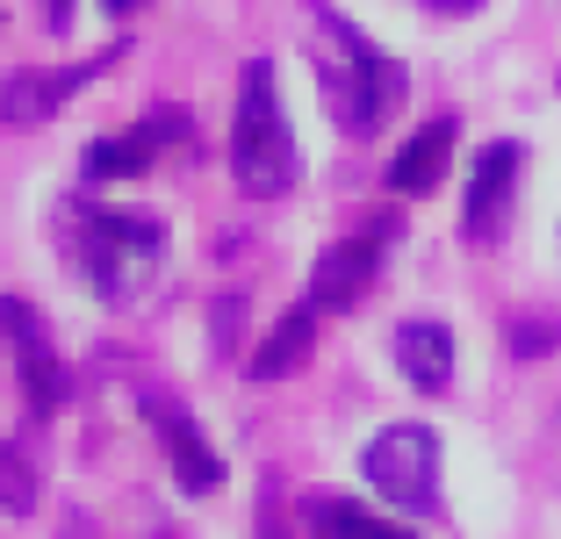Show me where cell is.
Here are the masks:
<instances>
[{"mask_svg":"<svg viewBox=\"0 0 561 539\" xmlns=\"http://www.w3.org/2000/svg\"><path fill=\"white\" fill-rule=\"evenodd\" d=\"M145 0H101V15H137Z\"/></svg>","mask_w":561,"mask_h":539,"instance_id":"obj_19","label":"cell"},{"mask_svg":"<svg viewBox=\"0 0 561 539\" xmlns=\"http://www.w3.org/2000/svg\"><path fill=\"white\" fill-rule=\"evenodd\" d=\"M302 518H310L317 539H417L403 518H375V511L353 504V496H310Z\"/></svg>","mask_w":561,"mask_h":539,"instance_id":"obj_13","label":"cell"},{"mask_svg":"<svg viewBox=\"0 0 561 539\" xmlns=\"http://www.w3.org/2000/svg\"><path fill=\"white\" fill-rule=\"evenodd\" d=\"M518 165H526V145H482L476 151V173H468V195H461V238L468 245H496L504 223H512V202H518Z\"/></svg>","mask_w":561,"mask_h":539,"instance_id":"obj_6","label":"cell"},{"mask_svg":"<svg viewBox=\"0 0 561 539\" xmlns=\"http://www.w3.org/2000/svg\"><path fill=\"white\" fill-rule=\"evenodd\" d=\"M58 238H66V260L87 274V288L101 302H145L151 280L165 266V223L137 209H101V202L72 195L58 202Z\"/></svg>","mask_w":561,"mask_h":539,"instance_id":"obj_1","label":"cell"},{"mask_svg":"<svg viewBox=\"0 0 561 539\" xmlns=\"http://www.w3.org/2000/svg\"><path fill=\"white\" fill-rule=\"evenodd\" d=\"M389 230L397 223H367V230H353V238H339V245L317 252V266H310V310L317 317L324 310H353V302L375 288L381 252H389Z\"/></svg>","mask_w":561,"mask_h":539,"instance_id":"obj_5","label":"cell"},{"mask_svg":"<svg viewBox=\"0 0 561 539\" xmlns=\"http://www.w3.org/2000/svg\"><path fill=\"white\" fill-rule=\"evenodd\" d=\"M310 345H317V310H310V302H296V310H288L274 331H266L260 353H252V381H280V375H296L302 359H310Z\"/></svg>","mask_w":561,"mask_h":539,"instance_id":"obj_14","label":"cell"},{"mask_svg":"<svg viewBox=\"0 0 561 539\" xmlns=\"http://www.w3.org/2000/svg\"><path fill=\"white\" fill-rule=\"evenodd\" d=\"M231 173L245 195H288L302 173L296 159V130H288V108H280V87L274 66L252 58L245 80H238V115H231Z\"/></svg>","mask_w":561,"mask_h":539,"instance_id":"obj_3","label":"cell"},{"mask_svg":"<svg viewBox=\"0 0 561 539\" xmlns=\"http://www.w3.org/2000/svg\"><path fill=\"white\" fill-rule=\"evenodd\" d=\"M145 417H151V432H159L165 460H173V482H181L187 496H209L216 482H224V460H216L209 439H202V425L173 403V395H145Z\"/></svg>","mask_w":561,"mask_h":539,"instance_id":"obj_10","label":"cell"},{"mask_svg":"<svg viewBox=\"0 0 561 539\" xmlns=\"http://www.w3.org/2000/svg\"><path fill=\"white\" fill-rule=\"evenodd\" d=\"M181 130H187V115L159 108V115H145V123H130V130H116V137H94L80 165H87V180H137V173L159 165V151L173 145Z\"/></svg>","mask_w":561,"mask_h":539,"instance_id":"obj_9","label":"cell"},{"mask_svg":"<svg viewBox=\"0 0 561 539\" xmlns=\"http://www.w3.org/2000/svg\"><path fill=\"white\" fill-rule=\"evenodd\" d=\"M0 22H8V15H0Z\"/></svg>","mask_w":561,"mask_h":539,"instance_id":"obj_20","label":"cell"},{"mask_svg":"<svg viewBox=\"0 0 561 539\" xmlns=\"http://www.w3.org/2000/svg\"><path fill=\"white\" fill-rule=\"evenodd\" d=\"M504 345H512V359H547L561 345V310H512Z\"/></svg>","mask_w":561,"mask_h":539,"instance_id":"obj_15","label":"cell"},{"mask_svg":"<svg viewBox=\"0 0 561 539\" xmlns=\"http://www.w3.org/2000/svg\"><path fill=\"white\" fill-rule=\"evenodd\" d=\"M310 58H317L324 108L346 137H375L403 108V94H411L403 66L381 44H367L360 22H346L339 8H310Z\"/></svg>","mask_w":561,"mask_h":539,"instance_id":"obj_2","label":"cell"},{"mask_svg":"<svg viewBox=\"0 0 561 539\" xmlns=\"http://www.w3.org/2000/svg\"><path fill=\"white\" fill-rule=\"evenodd\" d=\"M44 22L50 30H72V0H44Z\"/></svg>","mask_w":561,"mask_h":539,"instance_id":"obj_18","label":"cell"},{"mask_svg":"<svg viewBox=\"0 0 561 539\" xmlns=\"http://www.w3.org/2000/svg\"><path fill=\"white\" fill-rule=\"evenodd\" d=\"M360 474L397 518H432L439 511V432L432 425H389L367 439Z\"/></svg>","mask_w":561,"mask_h":539,"instance_id":"obj_4","label":"cell"},{"mask_svg":"<svg viewBox=\"0 0 561 539\" xmlns=\"http://www.w3.org/2000/svg\"><path fill=\"white\" fill-rule=\"evenodd\" d=\"M116 58V50H108ZM108 58H87V66H58V72H44V66H22V72H8L0 80V123H15V130H30V123H50V115L66 108L72 94H80L94 72H108Z\"/></svg>","mask_w":561,"mask_h":539,"instance_id":"obj_8","label":"cell"},{"mask_svg":"<svg viewBox=\"0 0 561 539\" xmlns=\"http://www.w3.org/2000/svg\"><path fill=\"white\" fill-rule=\"evenodd\" d=\"M417 8H432V15H476L482 0H417Z\"/></svg>","mask_w":561,"mask_h":539,"instance_id":"obj_17","label":"cell"},{"mask_svg":"<svg viewBox=\"0 0 561 539\" xmlns=\"http://www.w3.org/2000/svg\"><path fill=\"white\" fill-rule=\"evenodd\" d=\"M0 511H36V474L22 460V446H0Z\"/></svg>","mask_w":561,"mask_h":539,"instance_id":"obj_16","label":"cell"},{"mask_svg":"<svg viewBox=\"0 0 561 539\" xmlns=\"http://www.w3.org/2000/svg\"><path fill=\"white\" fill-rule=\"evenodd\" d=\"M454 137H461V123L454 115H432L425 130H411L397 145V159H389V195H432L439 187V173H446V159H454Z\"/></svg>","mask_w":561,"mask_h":539,"instance_id":"obj_11","label":"cell"},{"mask_svg":"<svg viewBox=\"0 0 561 539\" xmlns=\"http://www.w3.org/2000/svg\"><path fill=\"white\" fill-rule=\"evenodd\" d=\"M389 353H397L403 381H411L417 395L454 389V331H446V324H432V317H411V324H397Z\"/></svg>","mask_w":561,"mask_h":539,"instance_id":"obj_12","label":"cell"},{"mask_svg":"<svg viewBox=\"0 0 561 539\" xmlns=\"http://www.w3.org/2000/svg\"><path fill=\"white\" fill-rule=\"evenodd\" d=\"M0 331L15 339V375H22V403H30V417H50V410H66V367H58V345H50L44 317L30 310V302H0Z\"/></svg>","mask_w":561,"mask_h":539,"instance_id":"obj_7","label":"cell"}]
</instances>
